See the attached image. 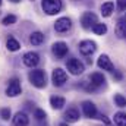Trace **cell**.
<instances>
[{"instance_id": "1", "label": "cell", "mask_w": 126, "mask_h": 126, "mask_svg": "<svg viewBox=\"0 0 126 126\" xmlns=\"http://www.w3.org/2000/svg\"><path fill=\"white\" fill-rule=\"evenodd\" d=\"M28 79L35 88H44L47 85V75L43 69H34L28 73Z\"/></svg>"}, {"instance_id": "2", "label": "cell", "mask_w": 126, "mask_h": 126, "mask_svg": "<svg viewBox=\"0 0 126 126\" xmlns=\"http://www.w3.org/2000/svg\"><path fill=\"white\" fill-rule=\"evenodd\" d=\"M41 6H43V10L47 15H57L62 10L63 3L62 0H43Z\"/></svg>"}, {"instance_id": "3", "label": "cell", "mask_w": 126, "mask_h": 126, "mask_svg": "<svg viewBox=\"0 0 126 126\" xmlns=\"http://www.w3.org/2000/svg\"><path fill=\"white\" fill-rule=\"evenodd\" d=\"M66 67H67V70H69L72 75H75V76L82 75V73H84V70H85L84 63L79 62V60H78V59H75V57H72V59H69V60L66 62Z\"/></svg>"}, {"instance_id": "4", "label": "cell", "mask_w": 126, "mask_h": 126, "mask_svg": "<svg viewBox=\"0 0 126 126\" xmlns=\"http://www.w3.org/2000/svg\"><path fill=\"white\" fill-rule=\"evenodd\" d=\"M66 81H67V73L63 70L62 67H56L53 70V73H51V82H53V85L54 87H62V85L66 84Z\"/></svg>"}, {"instance_id": "5", "label": "cell", "mask_w": 126, "mask_h": 126, "mask_svg": "<svg viewBox=\"0 0 126 126\" xmlns=\"http://www.w3.org/2000/svg\"><path fill=\"white\" fill-rule=\"evenodd\" d=\"M22 93V87H21V81L18 78H12L7 84L6 88V95L7 97H18Z\"/></svg>"}, {"instance_id": "6", "label": "cell", "mask_w": 126, "mask_h": 126, "mask_svg": "<svg viewBox=\"0 0 126 126\" xmlns=\"http://www.w3.org/2000/svg\"><path fill=\"white\" fill-rule=\"evenodd\" d=\"M97 22H98V18H97V15L93 13V12H85L81 16V25L85 30H93V27H94Z\"/></svg>"}, {"instance_id": "7", "label": "cell", "mask_w": 126, "mask_h": 126, "mask_svg": "<svg viewBox=\"0 0 126 126\" xmlns=\"http://www.w3.org/2000/svg\"><path fill=\"white\" fill-rule=\"evenodd\" d=\"M97 50V44L91 40H84L79 43V53L84 56H91Z\"/></svg>"}, {"instance_id": "8", "label": "cell", "mask_w": 126, "mask_h": 126, "mask_svg": "<svg viewBox=\"0 0 126 126\" xmlns=\"http://www.w3.org/2000/svg\"><path fill=\"white\" fill-rule=\"evenodd\" d=\"M51 51H53V54H54L56 57L62 59V57H64V56L67 54L69 47H67L66 43H63V41H57V43H54V44L51 46Z\"/></svg>"}, {"instance_id": "9", "label": "cell", "mask_w": 126, "mask_h": 126, "mask_svg": "<svg viewBox=\"0 0 126 126\" xmlns=\"http://www.w3.org/2000/svg\"><path fill=\"white\" fill-rule=\"evenodd\" d=\"M82 111H84L85 117H88V119H94V117H97V114H98L97 106H95L93 101H84L82 103Z\"/></svg>"}, {"instance_id": "10", "label": "cell", "mask_w": 126, "mask_h": 126, "mask_svg": "<svg viewBox=\"0 0 126 126\" xmlns=\"http://www.w3.org/2000/svg\"><path fill=\"white\" fill-rule=\"evenodd\" d=\"M22 62H24L25 66H28V67H35V66L40 63V56H38L35 51H28V53L24 54Z\"/></svg>"}, {"instance_id": "11", "label": "cell", "mask_w": 126, "mask_h": 126, "mask_svg": "<svg viewBox=\"0 0 126 126\" xmlns=\"http://www.w3.org/2000/svg\"><path fill=\"white\" fill-rule=\"evenodd\" d=\"M97 64H98V67H100V69H103V70L114 72V64L111 63L110 57H109L107 54H101V56L98 57V60H97Z\"/></svg>"}, {"instance_id": "12", "label": "cell", "mask_w": 126, "mask_h": 126, "mask_svg": "<svg viewBox=\"0 0 126 126\" xmlns=\"http://www.w3.org/2000/svg\"><path fill=\"white\" fill-rule=\"evenodd\" d=\"M70 27H72V21L69 19V18H66V16H63V18H59L56 22H54V30L57 32H66L70 30Z\"/></svg>"}, {"instance_id": "13", "label": "cell", "mask_w": 126, "mask_h": 126, "mask_svg": "<svg viewBox=\"0 0 126 126\" xmlns=\"http://www.w3.org/2000/svg\"><path fill=\"white\" fill-rule=\"evenodd\" d=\"M30 125V117L24 111H18L13 116V126H28Z\"/></svg>"}, {"instance_id": "14", "label": "cell", "mask_w": 126, "mask_h": 126, "mask_svg": "<svg viewBox=\"0 0 126 126\" xmlns=\"http://www.w3.org/2000/svg\"><path fill=\"white\" fill-rule=\"evenodd\" d=\"M64 122H67V123H75V122H78L79 120V111L76 110V109H67L66 111H64Z\"/></svg>"}, {"instance_id": "15", "label": "cell", "mask_w": 126, "mask_h": 126, "mask_svg": "<svg viewBox=\"0 0 126 126\" xmlns=\"http://www.w3.org/2000/svg\"><path fill=\"white\" fill-rule=\"evenodd\" d=\"M90 81H91L93 85H95L97 88H100V87H103V85L106 84V76H104L103 73H100V72H94V73L90 76Z\"/></svg>"}, {"instance_id": "16", "label": "cell", "mask_w": 126, "mask_h": 126, "mask_svg": "<svg viewBox=\"0 0 126 126\" xmlns=\"http://www.w3.org/2000/svg\"><path fill=\"white\" fill-rule=\"evenodd\" d=\"M66 104V100L63 97H59V95H53L50 98V106L54 109V110H60L63 109V106Z\"/></svg>"}, {"instance_id": "17", "label": "cell", "mask_w": 126, "mask_h": 126, "mask_svg": "<svg viewBox=\"0 0 126 126\" xmlns=\"http://www.w3.org/2000/svg\"><path fill=\"white\" fill-rule=\"evenodd\" d=\"M116 35L126 40V19H119L116 24Z\"/></svg>"}, {"instance_id": "18", "label": "cell", "mask_w": 126, "mask_h": 126, "mask_svg": "<svg viewBox=\"0 0 126 126\" xmlns=\"http://www.w3.org/2000/svg\"><path fill=\"white\" fill-rule=\"evenodd\" d=\"M113 9H114V4H113V1H106V3H103V4H101V7H100V10H101V15H103L104 18H109V16H111V13H113Z\"/></svg>"}, {"instance_id": "19", "label": "cell", "mask_w": 126, "mask_h": 126, "mask_svg": "<svg viewBox=\"0 0 126 126\" xmlns=\"http://www.w3.org/2000/svg\"><path fill=\"white\" fill-rule=\"evenodd\" d=\"M43 41H44V34L40 31L32 32L31 37H30V43L32 46H40V44H43Z\"/></svg>"}, {"instance_id": "20", "label": "cell", "mask_w": 126, "mask_h": 126, "mask_svg": "<svg viewBox=\"0 0 126 126\" xmlns=\"http://www.w3.org/2000/svg\"><path fill=\"white\" fill-rule=\"evenodd\" d=\"M6 47H7L9 51H18V50L21 48V44H19V41L15 40L13 37H9L7 41H6Z\"/></svg>"}, {"instance_id": "21", "label": "cell", "mask_w": 126, "mask_h": 126, "mask_svg": "<svg viewBox=\"0 0 126 126\" xmlns=\"http://www.w3.org/2000/svg\"><path fill=\"white\" fill-rule=\"evenodd\" d=\"M113 120H114V123L117 126H126V113L125 111H117V113H114Z\"/></svg>"}, {"instance_id": "22", "label": "cell", "mask_w": 126, "mask_h": 126, "mask_svg": "<svg viewBox=\"0 0 126 126\" xmlns=\"http://www.w3.org/2000/svg\"><path fill=\"white\" fill-rule=\"evenodd\" d=\"M93 31H94V34H97V35H104V34L107 32V25L97 22L94 27H93Z\"/></svg>"}, {"instance_id": "23", "label": "cell", "mask_w": 126, "mask_h": 126, "mask_svg": "<svg viewBox=\"0 0 126 126\" xmlns=\"http://www.w3.org/2000/svg\"><path fill=\"white\" fill-rule=\"evenodd\" d=\"M114 104L117 106V107H120V109H123L126 107V97H123L122 94H114Z\"/></svg>"}, {"instance_id": "24", "label": "cell", "mask_w": 126, "mask_h": 126, "mask_svg": "<svg viewBox=\"0 0 126 126\" xmlns=\"http://www.w3.org/2000/svg\"><path fill=\"white\" fill-rule=\"evenodd\" d=\"M34 117H35V120H38V122H43V120H46V117H47V113H46L43 109H35V110H34Z\"/></svg>"}, {"instance_id": "25", "label": "cell", "mask_w": 126, "mask_h": 126, "mask_svg": "<svg viewBox=\"0 0 126 126\" xmlns=\"http://www.w3.org/2000/svg\"><path fill=\"white\" fill-rule=\"evenodd\" d=\"M16 16L15 15H7V16H4L3 18V21H1V24L4 25V27H9V25H13L15 22H16Z\"/></svg>"}, {"instance_id": "26", "label": "cell", "mask_w": 126, "mask_h": 126, "mask_svg": "<svg viewBox=\"0 0 126 126\" xmlns=\"http://www.w3.org/2000/svg\"><path fill=\"white\" fill-rule=\"evenodd\" d=\"M10 114H12V111H10V109H7V107L1 109V111H0V116H1L3 120H9V119H10Z\"/></svg>"}, {"instance_id": "27", "label": "cell", "mask_w": 126, "mask_h": 126, "mask_svg": "<svg viewBox=\"0 0 126 126\" xmlns=\"http://www.w3.org/2000/svg\"><path fill=\"white\" fill-rule=\"evenodd\" d=\"M117 9L119 10H126V0H117Z\"/></svg>"}, {"instance_id": "28", "label": "cell", "mask_w": 126, "mask_h": 126, "mask_svg": "<svg viewBox=\"0 0 126 126\" xmlns=\"http://www.w3.org/2000/svg\"><path fill=\"white\" fill-rule=\"evenodd\" d=\"M113 78H114L116 81H122V73H120L119 70H114V73H113Z\"/></svg>"}, {"instance_id": "29", "label": "cell", "mask_w": 126, "mask_h": 126, "mask_svg": "<svg viewBox=\"0 0 126 126\" xmlns=\"http://www.w3.org/2000/svg\"><path fill=\"white\" fill-rule=\"evenodd\" d=\"M97 116H98V119H100V120H103V122H104L106 125H109V123H110V122H109V119H107V117H106L104 114H97Z\"/></svg>"}, {"instance_id": "30", "label": "cell", "mask_w": 126, "mask_h": 126, "mask_svg": "<svg viewBox=\"0 0 126 126\" xmlns=\"http://www.w3.org/2000/svg\"><path fill=\"white\" fill-rule=\"evenodd\" d=\"M10 1H12V3H19L21 0H10Z\"/></svg>"}, {"instance_id": "31", "label": "cell", "mask_w": 126, "mask_h": 126, "mask_svg": "<svg viewBox=\"0 0 126 126\" xmlns=\"http://www.w3.org/2000/svg\"><path fill=\"white\" fill-rule=\"evenodd\" d=\"M59 126H69V125H67V122H66V123H60Z\"/></svg>"}, {"instance_id": "32", "label": "cell", "mask_w": 126, "mask_h": 126, "mask_svg": "<svg viewBox=\"0 0 126 126\" xmlns=\"http://www.w3.org/2000/svg\"><path fill=\"white\" fill-rule=\"evenodd\" d=\"M0 4H1V0H0Z\"/></svg>"}, {"instance_id": "33", "label": "cell", "mask_w": 126, "mask_h": 126, "mask_svg": "<svg viewBox=\"0 0 126 126\" xmlns=\"http://www.w3.org/2000/svg\"><path fill=\"white\" fill-rule=\"evenodd\" d=\"M32 1H34V0H32Z\"/></svg>"}]
</instances>
